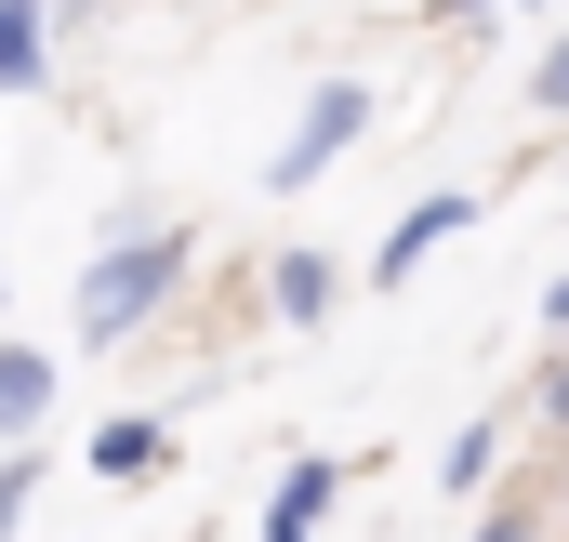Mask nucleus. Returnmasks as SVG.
<instances>
[{"label":"nucleus","instance_id":"obj_9","mask_svg":"<svg viewBox=\"0 0 569 542\" xmlns=\"http://www.w3.org/2000/svg\"><path fill=\"white\" fill-rule=\"evenodd\" d=\"M490 450H503V436H490V423H477V436H450V450H437V490H450V503H463V490H477V476H490Z\"/></svg>","mask_w":569,"mask_h":542},{"label":"nucleus","instance_id":"obj_10","mask_svg":"<svg viewBox=\"0 0 569 542\" xmlns=\"http://www.w3.org/2000/svg\"><path fill=\"white\" fill-rule=\"evenodd\" d=\"M27 490H40V450H0V542H13V516H27Z\"/></svg>","mask_w":569,"mask_h":542},{"label":"nucleus","instance_id":"obj_2","mask_svg":"<svg viewBox=\"0 0 569 542\" xmlns=\"http://www.w3.org/2000/svg\"><path fill=\"white\" fill-rule=\"evenodd\" d=\"M358 133H371V93H358V80H318V93H305V120H291V145L266 159V185H279V199H305V185H318Z\"/></svg>","mask_w":569,"mask_h":542},{"label":"nucleus","instance_id":"obj_1","mask_svg":"<svg viewBox=\"0 0 569 542\" xmlns=\"http://www.w3.org/2000/svg\"><path fill=\"white\" fill-rule=\"evenodd\" d=\"M172 278H186V239H172V225H133V239H107V252L80 265V344H120L146 304H172Z\"/></svg>","mask_w":569,"mask_h":542},{"label":"nucleus","instance_id":"obj_11","mask_svg":"<svg viewBox=\"0 0 569 542\" xmlns=\"http://www.w3.org/2000/svg\"><path fill=\"white\" fill-rule=\"evenodd\" d=\"M477 542H543V530H517V516H490V530H477Z\"/></svg>","mask_w":569,"mask_h":542},{"label":"nucleus","instance_id":"obj_3","mask_svg":"<svg viewBox=\"0 0 569 542\" xmlns=\"http://www.w3.org/2000/svg\"><path fill=\"white\" fill-rule=\"evenodd\" d=\"M463 225H477V199H450V185H437V199H411V212H398V239L371 252V291H398V278L425 265L437 239H463Z\"/></svg>","mask_w":569,"mask_h":542},{"label":"nucleus","instance_id":"obj_8","mask_svg":"<svg viewBox=\"0 0 569 542\" xmlns=\"http://www.w3.org/2000/svg\"><path fill=\"white\" fill-rule=\"evenodd\" d=\"M331 304V252H279V318H318Z\"/></svg>","mask_w":569,"mask_h":542},{"label":"nucleus","instance_id":"obj_5","mask_svg":"<svg viewBox=\"0 0 569 542\" xmlns=\"http://www.w3.org/2000/svg\"><path fill=\"white\" fill-rule=\"evenodd\" d=\"M331 490H345V463H291V476H279V503H266V542H318Z\"/></svg>","mask_w":569,"mask_h":542},{"label":"nucleus","instance_id":"obj_4","mask_svg":"<svg viewBox=\"0 0 569 542\" xmlns=\"http://www.w3.org/2000/svg\"><path fill=\"white\" fill-rule=\"evenodd\" d=\"M40 423H53V358L0 344V436H40Z\"/></svg>","mask_w":569,"mask_h":542},{"label":"nucleus","instance_id":"obj_6","mask_svg":"<svg viewBox=\"0 0 569 542\" xmlns=\"http://www.w3.org/2000/svg\"><path fill=\"white\" fill-rule=\"evenodd\" d=\"M40 67H53V27H40V0H0V93H40Z\"/></svg>","mask_w":569,"mask_h":542},{"label":"nucleus","instance_id":"obj_12","mask_svg":"<svg viewBox=\"0 0 569 542\" xmlns=\"http://www.w3.org/2000/svg\"><path fill=\"white\" fill-rule=\"evenodd\" d=\"M463 13H530V0H463Z\"/></svg>","mask_w":569,"mask_h":542},{"label":"nucleus","instance_id":"obj_7","mask_svg":"<svg viewBox=\"0 0 569 542\" xmlns=\"http://www.w3.org/2000/svg\"><path fill=\"white\" fill-rule=\"evenodd\" d=\"M159 463H172V436H159L146 410H120V423L93 436V476H120V490H133V476H159Z\"/></svg>","mask_w":569,"mask_h":542}]
</instances>
